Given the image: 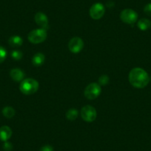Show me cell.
I'll return each instance as SVG.
<instances>
[{"label":"cell","instance_id":"ffe728a7","mask_svg":"<svg viewBox=\"0 0 151 151\" xmlns=\"http://www.w3.org/2000/svg\"><path fill=\"white\" fill-rule=\"evenodd\" d=\"M3 149L5 151H11L13 149L12 144L8 142H5V144L3 145Z\"/></svg>","mask_w":151,"mask_h":151},{"label":"cell","instance_id":"ba28073f","mask_svg":"<svg viewBox=\"0 0 151 151\" xmlns=\"http://www.w3.org/2000/svg\"><path fill=\"white\" fill-rule=\"evenodd\" d=\"M84 42L79 37H73L68 43V48L73 53H78L83 49Z\"/></svg>","mask_w":151,"mask_h":151},{"label":"cell","instance_id":"3957f363","mask_svg":"<svg viewBox=\"0 0 151 151\" xmlns=\"http://www.w3.org/2000/svg\"><path fill=\"white\" fill-rule=\"evenodd\" d=\"M47 38V31L45 29L39 28L33 30L29 33L27 39L33 44H40L43 42Z\"/></svg>","mask_w":151,"mask_h":151},{"label":"cell","instance_id":"e0dca14e","mask_svg":"<svg viewBox=\"0 0 151 151\" xmlns=\"http://www.w3.org/2000/svg\"><path fill=\"white\" fill-rule=\"evenodd\" d=\"M23 54L21 51L19 50H13L11 52V57L14 59V60H20L22 57Z\"/></svg>","mask_w":151,"mask_h":151},{"label":"cell","instance_id":"8fae6325","mask_svg":"<svg viewBox=\"0 0 151 151\" xmlns=\"http://www.w3.org/2000/svg\"><path fill=\"white\" fill-rule=\"evenodd\" d=\"M10 76L15 82H22L24 76V73L19 68H14L10 72Z\"/></svg>","mask_w":151,"mask_h":151},{"label":"cell","instance_id":"7a4b0ae2","mask_svg":"<svg viewBox=\"0 0 151 151\" xmlns=\"http://www.w3.org/2000/svg\"><path fill=\"white\" fill-rule=\"evenodd\" d=\"M39 82L36 79H24L22 81L20 84L19 89L20 91L24 95H31V94L35 93L39 89Z\"/></svg>","mask_w":151,"mask_h":151},{"label":"cell","instance_id":"2e32d148","mask_svg":"<svg viewBox=\"0 0 151 151\" xmlns=\"http://www.w3.org/2000/svg\"><path fill=\"white\" fill-rule=\"evenodd\" d=\"M66 117L68 120H75L78 117V110L76 109H70L66 113Z\"/></svg>","mask_w":151,"mask_h":151},{"label":"cell","instance_id":"5bb4252c","mask_svg":"<svg viewBox=\"0 0 151 151\" xmlns=\"http://www.w3.org/2000/svg\"><path fill=\"white\" fill-rule=\"evenodd\" d=\"M138 27L141 30H147L151 27V22L147 19H141L139 22H138Z\"/></svg>","mask_w":151,"mask_h":151},{"label":"cell","instance_id":"52a82bcc","mask_svg":"<svg viewBox=\"0 0 151 151\" xmlns=\"http://www.w3.org/2000/svg\"><path fill=\"white\" fill-rule=\"evenodd\" d=\"M105 8L101 3H96L91 6L90 9V16L93 19H99L104 16Z\"/></svg>","mask_w":151,"mask_h":151},{"label":"cell","instance_id":"7c38bea8","mask_svg":"<svg viewBox=\"0 0 151 151\" xmlns=\"http://www.w3.org/2000/svg\"><path fill=\"white\" fill-rule=\"evenodd\" d=\"M45 55L42 53H37L33 56V59H32V62L35 66H41L45 62Z\"/></svg>","mask_w":151,"mask_h":151},{"label":"cell","instance_id":"6da1fadb","mask_svg":"<svg viewBox=\"0 0 151 151\" xmlns=\"http://www.w3.org/2000/svg\"><path fill=\"white\" fill-rule=\"evenodd\" d=\"M129 82L136 88H144L148 85L150 78L148 73L144 69L135 68L129 73Z\"/></svg>","mask_w":151,"mask_h":151},{"label":"cell","instance_id":"ac0fdd59","mask_svg":"<svg viewBox=\"0 0 151 151\" xmlns=\"http://www.w3.org/2000/svg\"><path fill=\"white\" fill-rule=\"evenodd\" d=\"M7 57V51L3 47L0 46V64L3 62Z\"/></svg>","mask_w":151,"mask_h":151},{"label":"cell","instance_id":"4fadbf2b","mask_svg":"<svg viewBox=\"0 0 151 151\" xmlns=\"http://www.w3.org/2000/svg\"><path fill=\"white\" fill-rule=\"evenodd\" d=\"M8 43L11 47H19L22 45L23 40L20 36H13L9 39Z\"/></svg>","mask_w":151,"mask_h":151},{"label":"cell","instance_id":"30bf717a","mask_svg":"<svg viewBox=\"0 0 151 151\" xmlns=\"http://www.w3.org/2000/svg\"><path fill=\"white\" fill-rule=\"evenodd\" d=\"M12 136V130L8 126H2L0 127V140L7 142Z\"/></svg>","mask_w":151,"mask_h":151},{"label":"cell","instance_id":"277c9868","mask_svg":"<svg viewBox=\"0 0 151 151\" xmlns=\"http://www.w3.org/2000/svg\"><path fill=\"white\" fill-rule=\"evenodd\" d=\"M101 87L99 84L91 83L86 87L85 90V96L88 99L93 100L96 99L101 93Z\"/></svg>","mask_w":151,"mask_h":151},{"label":"cell","instance_id":"d6986e66","mask_svg":"<svg viewBox=\"0 0 151 151\" xmlns=\"http://www.w3.org/2000/svg\"><path fill=\"white\" fill-rule=\"evenodd\" d=\"M109 82V77L107 75L101 76L99 79V84L101 85H105Z\"/></svg>","mask_w":151,"mask_h":151},{"label":"cell","instance_id":"5b68a950","mask_svg":"<svg viewBox=\"0 0 151 151\" xmlns=\"http://www.w3.org/2000/svg\"><path fill=\"white\" fill-rule=\"evenodd\" d=\"M81 116L85 122H92L96 119V110L92 106L85 105L81 110Z\"/></svg>","mask_w":151,"mask_h":151},{"label":"cell","instance_id":"8992f818","mask_svg":"<svg viewBox=\"0 0 151 151\" xmlns=\"http://www.w3.org/2000/svg\"><path fill=\"white\" fill-rule=\"evenodd\" d=\"M120 19L123 22L132 24L137 21L138 14L132 9H124L120 14Z\"/></svg>","mask_w":151,"mask_h":151},{"label":"cell","instance_id":"7402d4cb","mask_svg":"<svg viewBox=\"0 0 151 151\" xmlns=\"http://www.w3.org/2000/svg\"><path fill=\"white\" fill-rule=\"evenodd\" d=\"M40 151H53V148L50 145H45L42 147H41Z\"/></svg>","mask_w":151,"mask_h":151},{"label":"cell","instance_id":"9a60e30c","mask_svg":"<svg viewBox=\"0 0 151 151\" xmlns=\"http://www.w3.org/2000/svg\"><path fill=\"white\" fill-rule=\"evenodd\" d=\"M2 114L8 119H11L15 115V110L11 107H5L2 110Z\"/></svg>","mask_w":151,"mask_h":151},{"label":"cell","instance_id":"9c48e42d","mask_svg":"<svg viewBox=\"0 0 151 151\" xmlns=\"http://www.w3.org/2000/svg\"><path fill=\"white\" fill-rule=\"evenodd\" d=\"M35 22L39 26L41 27V28L47 29L48 28V19L47 16L42 12H38L35 15Z\"/></svg>","mask_w":151,"mask_h":151},{"label":"cell","instance_id":"44dd1931","mask_svg":"<svg viewBox=\"0 0 151 151\" xmlns=\"http://www.w3.org/2000/svg\"><path fill=\"white\" fill-rule=\"evenodd\" d=\"M144 12L149 17H151V3L147 4L144 8Z\"/></svg>","mask_w":151,"mask_h":151}]
</instances>
